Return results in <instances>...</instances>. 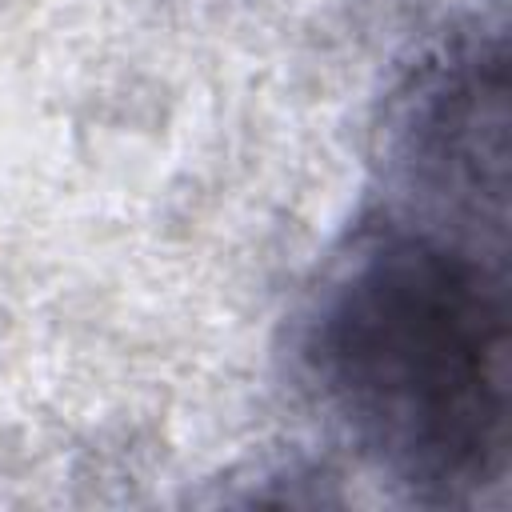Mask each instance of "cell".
I'll use <instances>...</instances> for the list:
<instances>
[{
  "instance_id": "cell-1",
  "label": "cell",
  "mask_w": 512,
  "mask_h": 512,
  "mask_svg": "<svg viewBox=\"0 0 512 512\" xmlns=\"http://www.w3.org/2000/svg\"><path fill=\"white\" fill-rule=\"evenodd\" d=\"M504 220L388 196L324 264L296 364L356 452L428 504H472L508 472Z\"/></svg>"
},
{
  "instance_id": "cell-2",
  "label": "cell",
  "mask_w": 512,
  "mask_h": 512,
  "mask_svg": "<svg viewBox=\"0 0 512 512\" xmlns=\"http://www.w3.org/2000/svg\"><path fill=\"white\" fill-rule=\"evenodd\" d=\"M384 180L400 200L508 220V76L500 32L424 48L384 108Z\"/></svg>"
}]
</instances>
